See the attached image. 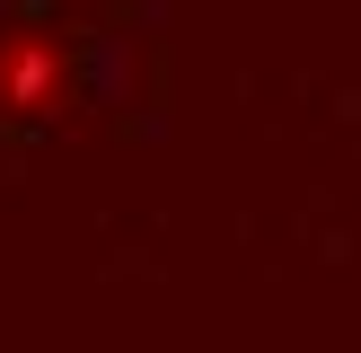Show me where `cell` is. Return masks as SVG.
I'll list each match as a JSON object with an SVG mask.
<instances>
[{"label":"cell","instance_id":"1","mask_svg":"<svg viewBox=\"0 0 361 353\" xmlns=\"http://www.w3.org/2000/svg\"><path fill=\"white\" fill-rule=\"evenodd\" d=\"M53 80H62L53 44H0V106L35 115V106H53Z\"/></svg>","mask_w":361,"mask_h":353}]
</instances>
